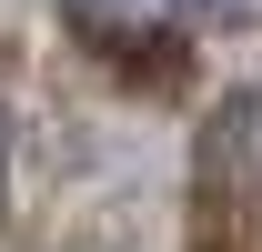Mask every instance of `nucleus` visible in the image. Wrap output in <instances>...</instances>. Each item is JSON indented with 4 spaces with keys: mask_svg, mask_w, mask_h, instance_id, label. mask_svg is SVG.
I'll list each match as a JSON object with an SVG mask.
<instances>
[{
    "mask_svg": "<svg viewBox=\"0 0 262 252\" xmlns=\"http://www.w3.org/2000/svg\"><path fill=\"white\" fill-rule=\"evenodd\" d=\"M61 10H71V31L101 40V51H151V40L192 31L212 0H61Z\"/></svg>",
    "mask_w": 262,
    "mask_h": 252,
    "instance_id": "f257e3e1",
    "label": "nucleus"
}]
</instances>
